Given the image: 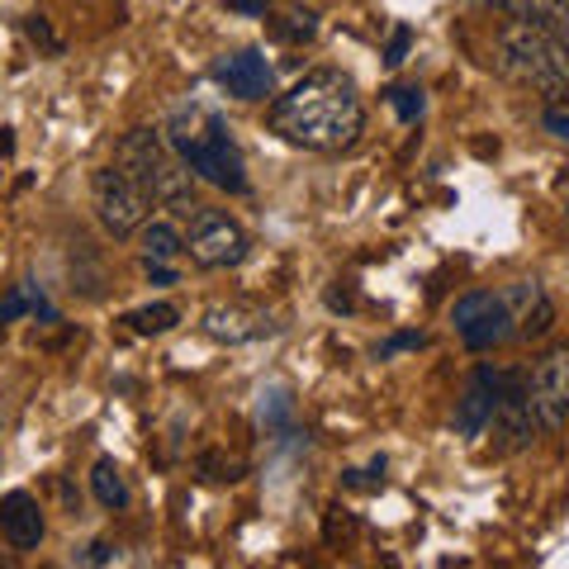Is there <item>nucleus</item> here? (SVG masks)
<instances>
[{"instance_id": "1", "label": "nucleus", "mask_w": 569, "mask_h": 569, "mask_svg": "<svg viewBox=\"0 0 569 569\" xmlns=\"http://www.w3.org/2000/svg\"><path fill=\"white\" fill-rule=\"evenodd\" d=\"M271 133L305 152H347L366 133V104L356 96V81L337 67H318L305 81H295L266 110Z\"/></svg>"}, {"instance_id": "2", "label": "nucleus", "mask_w": 569, "mask_h": 569, "mask_svg": "<svg viewBox=\"0 0 569 569\" xmlns=\"http://www.w3.org/2000/svg\"><path fill=\"white\" fill-rule=\"evenodd\" d=\"M171 152L194 171V181H209L228 194H247V167H242V152L238 142L228 138L223 119L204 110V104H181L171 119H167V133Z\"/></svg>"}, {"instance_id": "3", "label": "nucleus", "mask_w": 569, "mask_h": 569, "mask_svg": "<svg viewBox=\"0 0 569 569\" xmlns=\"http://www.w3.org/2000/svg\"><path fill=\"white\" fill-rule=\"evenodd\" d=\"M498 58L522 91L541 96L546 104H569V52L556 39V29L508 20L498 29Z\"/></svg>"}, {"instance_id": "4", "label": "nucleus", "mask_w": 569, "mask_h": 569, "mask_svg": "<svg viewBox=\"0 0 569 569\" xmlns=\"http://www.w3.org/2000/svg\"><path fill=\"white\" fill-rule=\"evenodd\" d=\"M114 167H123L133 181L152 194V204H167L176 213L194 209V171L171 152V142L152 129H133L119 138Z\"/></svg>"}, {"instance_id": "5", "label": "nucleus", "mask_w": 569, "mask_h": 569, "mask_svg": "<svg viewBox=\"0 0 569 569\" xmlns=\"http://www.w3.org/2000/svg\"><path fill=\"white\" fill-rule=\"evenodd\" d=\"M91 200H96V219L110 238H133L152 213V194L123 167H100L91 176Z\"/></svg>"}, {"instance_id": "6", "label": "nucleus", "mask_w": 569, "mask_h": 569, "mask_svg": "<svg viewBox=\"0 0 569 569\" xmlns=\"http://www.w3.org/2000/svg\"><path fill=\"white\" fill-rule=\"evenodd\" d=\"M186 252L194 257V266L204 271H223V266H238L252 252V238L242 233L238 219H228L223 209H190V233H186Z\"/></svg>"}, {"instance_id": "7", "label": "nucleus", "mask_w": 569, "mask_h": 569, "mask_svg": "<svg viewBox=\"0 0 569 569\" xmlns=\"http://www.w3.org/2000/svg\"><path fill=\"white\" fill-rule=\"evenodd\" d=\"M527 403L541 432H560L569 422V342L550 347L527 376Z\"/></svg>"}, {"instance_id": "8", "label": "nucleus", "mask_w": 569, "mask_h": 569, "mask_svg": "<svg viewBox=\"0 0 569 569\" xmlns=\"http://www.w3.org/2000/svg\"><path fill=\"white\" fill-rule=\"evenodd\" d=\"M451 323H456L460 342H466L470 351H493V347H503L512 337V318L503 309V299H498V290L460 295L456 309H451Z\"/></svg>"}, {"instance_id": "9", "label": "nucleus", "mask_w": 569, "mask_h": 569, "mask_svg": "<svg viewBox=\"0 0 569 569\" xmlns=\"http://www.w3.org/2000/svg\"><path fill=\"white\" fill-rule=\"evenodd\" d=\"M498 299H503V309L512 318V337H522V342H537L556 323V305H550L541 280H508Z\"/></svg>"}, {"instance_id": "10", "label": "nucleus", "mask_w": 569, "mask_h": 569, "mask_svg": "<svg viewBox=\"0 0 569 569\" xmlns=\"http://www.w3.org/2000/svg\"><path fill=\"white\" fill-rule=\"evenodd\" d=\"M213 81L223 86L233 100H266L276 91V71H271V62L261 58L257 48H242V52H228V58H219L213 62Z\"/></svg>"}, {"instance_id": "11", "label": "nucleus", "mask_w": 569, "mask_h": 569, "mask_svg": "<svg viewBox=\"0 0 569 569\" xmlns=\"http://www.w3.org/2000/svg\"><path fill=\"white\" fill-rule=\"evenodd\" d=\"M493 437H498V451H522L537 441V413H531V403H527V385L518 389H508V395H498V408H493Z\"/></svg>"}, {"instance_id": "12", "label": "nucleus", "mask_w": 569, "mask_h": 569, "mask_svg": "<svg viewBox=\"0 0 569 569\" xmlns=\"http://www.w3.org/2000/svg\"><path fill=\"white\" fill-rule=\"evenodd\" d=\"M200 328H204V337H213V342L242 347V342H257V337L271 332V318L252 305H213V309H204Z\"/></svg>"}, {"instance_id": "13", "label": "nucleus", "mask_w": 569, "mask_h": 569, "mask_svg": "<svg viewBox=\"0 0 569 569\" xmlns=\"http://www.w3.org/2000/svg\"><path fill=\"white\" fill-rule=\"evenodd\" d=\"M43 531H48V522H43V508L33 493L14 489L0 498V537L10 541V550H39Z\"/></svg>"}, {"instance_id": "14", "label": "nucleus", "mask_w": 569, "mask_h": 569, "mask_svg": "<svg viewBox=\"0 0 569 569\" xmlns=\"http://www.w3.org/2000/svg\"><path fill=\"white\" fill-rule=\"evenodd\" d=\"M493 408H498L493 389H489L485 380H470V389L456 399V432H460V437H485Z\"/></svg>"}, {"instance_id": "15", "label": "nucleus", "mask_w": 569, "mask_h": 569, "mask_svg": "<svg viewBox=\"0 0 569 569\" xmlns=\"http://www.w3.org/2000/svg\"><path fill=\"white\" fill-rule=\"evenodd\" d=\"M138 247H142V261H176L186 252V238L176 233L171 223H142L138 228Z\"/></svg>"}, {"instance_id": "16", "label": "nucleus", "mask_w": 569, "mask_h": 569, "mask_svg": "<svg viewBox=\"0 0 569 569\" xmlns=\"http://www.w3.org/2000/svg\"><path fill=\"white\" fill-rule=\"evenodd\" d=\"M91 489H96V498H100V508H110V512L129 508V485H123V470L114 466L110 456H100V460H96V470H91Z\"/></svg>"}, {"instance_id": "17", "label": "nucleus", "mask_w": 569, "mask_h": 569, "mask_svg": "<svg viewBox=\"0 0 569 569\" xmlns=\"http://www.w3.org/2000/svg\"><path fill=\"white\" fill-rule=\"evenodd\" d=\"M123 323H129L133 332H142V337H157V332H171L176 323H181V309L176 305H148V309H133Z\"/></svg>"}, {"instance_id": "18", "label": "nucleus", "mask_w": 569, "mask_h": 569, "mask_svg": "<svg viewBox=\"0 0 569 569\" xmlns=\"http://www.w3.org/2000/svg\"><path fill=\"white\" fill-rule=\"evenodd\" d=\"M493 6L522 24H541V29L556 24V0H493Z\"/></svg>"}, {"instance_id": "19", "label": "nucleus", "mask_w": 569, "mask_h": 569, "mask_svg": "<svg viewBox=\"0 0 569 569\" xmlns=\"http://www.w3.org/2000/svg\"><path fill=\"white\" fill-rule=\"evenodd\" d=\"M385 100L395 104V114H399L403 123H418V119H422V91H413V86H389Z\"/></svg>"}, {"instance_id": "20", "label": "nucleus", "mask_w": 569, "mask_h": 569, "mask_svg": "<svg viewBox=\"0 0 569 569\" xmlns=\"http://www.w3.org/2000/svg\"><path fill=\"white\" fill-rule=\"evenodd\" d=\"M313 29H318V24H313V14H309V10H305V14H299V10H295V14H280V20L271 24V33H276V39H284V43L313 39Z\"/></svg>"}, {"instance_id": "21", "label": "nucleus", "mask_w": 569, "mask_h": 569, "mask_svg": "<svg viewBox=\"0 0 569 569\" xmlns=\"http://www.w3.org/2000/svg\"><path fill=\"white\" fill-rule=\"evenodd\" d=\"M284 418H290V395H284V389H271V403L261 399V422L284 427Z\"/></svg>"}, {"instance_id": "22", "label": "nucleus", "mask_w": 569, "mask_h": 569, "mask_svg": "<svg viewBox=\"0 0 569 569\" xmlns=\"http://www.w3.org/2000/svg\"><path fill=\"white\" fill-rule=\"evenodd\" d=\"M408 43H413V29H408V24H399L395 33H389V48H385V62H389V67H399V62L408 58Z\"/></svg>"}, {"instance_id": "23", "label": "nucleus", "mask_w": 569, "mask_h": 569, "mask_svg": "<svg viewBox=\"0 0 569 569\" xmlns=\"http://www.w3.org/2000/svg\"><path fill=\"white\" fill-rule=\"evenodd\" d=\"M427 337L422 332H399V337H389V342L380 347V356H395V351H408V347H422Z\"/></svg>"}, {"instance_id": "24", "label": "nucleus", "mask_w": 569, "mask_h": 569, "mask_svg": "<svg viewBox=\"0 0 569 569\" xmlns=\"http://www.w3.org/2000/svg\"><path fill=\"white\" fill-rule=\"evenodd\" d=\"M29 39H33V43H43L48 52H58V39H52V29L43 24V14H33V20H29Z\"/></svg>"}, {"instance_id": "25", "label": "nucleus", "mask_w": 569, "mask_h": 569, "mask_svg": "<svg viewBox=\"0 0 569 569\" xmlns=\"http://www.w3.org/2000/svg\"><path fill=\"white\" fill-rule=\"evenodd\" d=\"M550 29H556V39L569 52V0H556V24H550Z\"/></svg>"}, {"instance_id": "26", "label": "nucleus", "mask_w": 569, "mask_h": 569, "mask_svg": "<svg viewBox=\"0 0 569 569\" xmlns=\"http://www.w3.org/2000/svg\"><path fill=\"white\" fill-rule=\"evenodd\" d=\"M546 129L569 142V114H565V110H546Z\"/></svg>"}, {"instance_id": "27", "label": "nucleus", "mask_w": 569, "mask_h": 569, "mask_svg": "<svg viewBox=\"0 0 569 569\" xmlns=\"http://www.w3.org/2000/svg\"><path fill=\"white\" fill-rule=\"evenodd\" d=\"M370 475H385V460H376V466H370ZM342 479H347L351 489H361V485H380V479H361V470H347Z\"/></svg>"}, {"instance_id": "28", "label": "nucleus", "mask_w": 569, "mask_h": 569, "mask_svg": "<svg viewBox=\"0 0 569 569\" xmlns=\"http://www.w3.org/2000/svg\"><path fill=\"white\" fill-rule=\"evenodd\" d=\"M86 565H104V560H114V546H104V541H96L91 550H86V556H81Z\"/></svg>"}, {"instance_id": "29", "label": "nucleus", "mask_w": 569, "mask_h": 569, "mask_svg": "<svg viewBox=\"0 0 569 569\" xmlns=\"http://www.w3.org/2000/svg\"><path fill=\"white\" fill-rule=\"evenodd\" d=\"M266 6V0H233V10H242V14H257Z\"/></svg>"}]
</instances>
